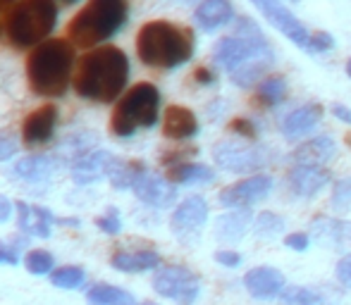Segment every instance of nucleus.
<instances>
[{
    "instance_id": "21",
    "label": "nucleus",
    "mask_w": 351,
    "mask_h": 305,
    "mask_svg": "<svg viewBox=\"0 0 351 305\" xmlns=\"http://www.w3.org/2000/svg\"><path fill=\"white\" fill-rule=\"evenodd\" d=\"M337 155V144L332 136L318 134L313 139L304 141L294 152H291V162L294 165H311V167H325L330 160Z\"/></svg>"
},
{
    "instance_id": "18",
    "label": "nucleus",
    "mask_w": 351,
    "mask_h": 305,
    "mask_svg": "<svg viewBox=\"0 0 351 305\" xmlns=\"http://www.w3.org/2000/svg\"><path fill=\"white\" fill-rule=\"evenodd\" d=\"M132 191H134V196L141 203L151 205V208H167V205H172L177 198L175 186L167 179H162V176L153 174V172H148V170L136 179Z\"/></svg>"
},
{
    "instance_id": "10",
    "label": "nucleus",
    "mask_w": 351,
    "mask_h": 305,
    "mask_svg": "<svg viewBox=\"0 0 351 305\" xmlns=\"http://www.w3.org/2000/svg\"><path fill=\"white\" fill-rule=\"evenodd\" d=\"M273 176L261 172V174H251L246 179L237 181V184L227 186L220 191V203L230 210H241V208H251V205L265 200L273 194Z\"/></svg>"
},
{
    "instance_id": "5",
    "label": "nucleus",
    "mask_w": 351,
    "mask_h": 305,
    "mask_svg": "<svg viewBox=\"0 0 351 305\" xmlns=\"http://www.w3.org/2000/svg\"><path fill=\"white\" fill-rule=\"evenodd\" d=\"M127 14L130 0H88L67 24V41L84 51L101 48L125 27Z\"/></svg>"
},
{
    "instance_id": "34",
    "label": "nucleus",
    "mask_w": 351,
    "mask_h": 305,
    "mask_svg": "<svg viewBox=\"0 0 351 305\" xmlns=\"http://www.w3.org/2000/svg\"><path fill=\"white\" fill-rule=\"evenodd\" d=\"M330 208L337 215H347L351 213V176L335 181L332 194H330Z\"/></svg>"
},
{
    "instance_id": "17",
    "label": "nucleus",
    "mask_w": 351,
    "mask_h": 305,
    "mask_svg": "<svg viewBox=\"0 0 351 305\" xmlns=\"http://www.w3.org/2000/svg\"><path fill=\"white\" fill-rule=\"evenodd\" d=\"M330 184V172L325 167L294 165L287 172V186L296 198H313Z\"/></svg>"
},
{
    "instance_id": "43",
    "label": "nucleus",
    "mask_w": 351,
    "mask_h": 305,
    "mask_svg": "<svg viewBox=\"0 0 351 305\" xmlns=\"http://www.w3.org/2000/svg\"><path fill=\"white\" fill-rule=\"evenodd\" d=\"M14 152H17V144H14L12 136L0 134V162L10 160V157H12Z\"/></svg>"
},
{
    "instance_id": "6",
    "label": "nucleus",
    "mask_w": 351,
    "mask_h": 305,
    "mask_svg": "<svg viewBox=\"0 0 351 305\" xmlns=\"http://www.w3.org/2000/svg\"><path fill=\"white\" fill-rule=\"evenodd\" d=\"M58 8L53 0H19L5 17V36L10 46L27 51L36 48L53 34Z\"/></svg>"
},
{
    "instance_id": "20",
    "label": "nucleus",
    "mask_w": 351,
    "mask_h": 305,
    "mask_svg": "<svg viewBox=\"0 0 351 305\" xmlns=\"http://www.w3.org/2000/svg\"><path fill=\"white\" fill-rule=\"evenodd\" d=\"M254 227V210L249 208H241V210H230V213L220 215L215 220V239L220 243H227V246H237L241 239Z\"/></svg>"
},
{
    "instance_id": "48",
    "label": "nucleus",
    "mask_w": 351,
    "mask_h": 305,
    "mask_svg": "<svg viewBox=\"0 0 351 305\" xmlns=\"http://www.w3.org/2000/svg\"><path fill=\"white\" fill-rule=\"evenodd\" d=\"M182 3H196V0H182Z\"/></svg>"
},
{
    "instance_id": "36",
    "label": "nucleus",
    "mask_w": 351,
    "mask_h": 305,
    "mask_svg": "<svg viewBox=\"0 0 351 305\" xmlns=\"http://www.w3.org/2000/svg\"><path fill=\"white\" fill-rule=\"evenodd\" d=\"M96 227L103 231V234H120L122 229V220H120V213H117V208H108L106 215H101V217L96 220Z\"/></svg>"
},
{
    "instance_id": "45",
    "label": "nucleus",
    "mask_w": 351,
    "mask_h": 305,
    "mask_svg": "<svg viewBox=\"0 0 351 305\" xmlns=\"http://www.w3.org/2000/svg\"><path fill=\"white\" fill-rule=\"evenodd\" d=\"M10 217H12V203L5 196H0V224L8 222Z\"/></svg>"
},
{
    "instance_id": "40",
    "label": "nucleus",
    "mask_w": 351,
    "mask_h": 305,
    "mask_svg": "<svg viewBox=\"0 0 351 305\" xmlns=\"http://www.w3.org/2000/svg\"><path fill=\"white\" fill-rule=\"evenodd\" d=\"M335 277L344 289H351V250L339 258L337 267H335Z\"/></svg>"
},
{
    "instance_id": "13",
    "label": "nucleus",
    "mask_w": 351,
    "mask_h": 305,
    "mask_svg": "<svg viewBox=\"0 0 351 305\" xmlns=\"http://www.w3.org/2000/svg\"><path fill=\"white\" fill-rule=\"evenodd\" d=\"M311 241L325 250H349L351 248V222L339 217H315L311 222Z\"/></svg>"
},
{
    "instance_id": "38",
    "label": "nucleus",
    "mask_w": 351,
    "mask_h": 305,
    "mask_svg": "<svg viewBox=\"0 0 351 305\" xmlns=\"http://www.w3.org/2000/svg\"><path fill=\"white\" fill-rule=\"evenodd\" d=\"M230 131L244 136L246 141H254L256 136H258V127H256L251 120H246V117H234V120L230 122Z\"/></svg>"
},
{
    "instance_id": "1",
    "label": "nucleus",
    "mask_w": 351,
    "mask_h": 305,
    "mask_svg": "<svg viewBox=\"0 0 351 305\" xmlns=\"http://www.w3.org/2000/svg\"><path fill=\"white\" fill-rule=\"evenodd\" d=\"M213 60L217 67L230 72L234 86L251 88L261 77L273 70L275 51L254 19L239 17L234 24V34L215 43Z\"/></svg>"
},
{
    "instance_id": "30",
    "label": "nucleus",
    "mask_w": 351,
    "mask_h": 305,
    "mask_svg": "<svg viewBox=\"0 0 351 305\" xmlns=\"http://www.w3.org/2000/svg\"><path fill=\"white\" fill-rule=\"evenodd\" d=\"M280 301L285 305H332L323 289L304 287V284H291L282 291Z\"/></svg>"
},
{
    "instance_id": "16",
    "label": "nucleus",
    "mask_w": 351,
    "mask_h": 305,
    "mask_svg": "<svg viewBox=\"0 0 351 305\" xmlns=\"http://www.w3.org/2000/svg\"><path fill=\"white\" fill-rule=\"evenodd\" d=\"M320 120H323V107L318 103H304L282 117L280 131L285 141H299L308 136L320 124Z\"/></svg>"
},
{
    "instance_id": "42",
    "label": "nucleus",
    "mask_w": 351,
    "mask_h": 305,
    "mask_svg": "<svg viewBox=\"0 0 351 305\" xmlns=\"http://www.w3.org/2000/svg\"><path fill=\"white\" fill-rule=\"evenodd\" d=\"M19 263V250L10 243L0 241V265H17Z\"/></svg>"
},
{
    "instance_id": "33",
    "label": "nucleus",
    "mask_w": 351,
    "mask_h": 305,
    "mask_svg": "<svg viewBox=\"0 0 351 305\" xmlns=\"http://www.w3.org/2000/svg\"><path fill=\"white\" fill-rule=\"evenodd\" d=\"M86 279V272L79 265H67V267H58L51 272V282L58 289H79Z\"/></svg>"
},
{
    "instance_id": "19",
    "label": "nucleus",
    "mask_w": 351,
    "mask_h": 305,
    "mask_svg": "<svg viewBox=\"0 0 351 305\" xmlns=\"http://www.w3.org/2000/svg\"><path fill=\"white\" fill-rule=\"evenodd\" d=\"M112 155L106 150H84L77 152L72 157V179L77 181L79 186H88L96 184L101 176H106L108 165H110Z\"/></svg>"
},
{
    "instance_id": "4",
    "label": "nucleus",
    "mask_w": 351,
    "mask_h": 305,
    "mask_svg": "<svg viewBox=\"0 0 351 305\" xmlns=\"http://www.w3.org/2000/svg\"><path fill=\"white\" fill-rule=\"evenodd\" d=\"M74 46L67 38H48L27 57V81L36 96L60 98L72 83Z\"/></svg>"
},
{
    "instance_id": "47",
    "label": "nucleus",
    "mask_w": 351,
    "mask_h": 305,
    "mask_svg": "<svg viewBox=\"0 0 351 305\" xmlns=\"http://www.w3.org/2000/svg\"><path fill=\"white\" fill-rule=\"evenodd\" d=\"M347 75H349V79H351V60L347 62Z\"/></svg>"
},
{
    "instance_id": "15",
    "label": "nucleus",
    "mask_w": 351,
    "mask_h": 305,
    "mask_svg": "<svg viewBox=\"0 0 351 305\" xmlns=\"http://www.w3.org/2000/svg\"><path fill=\"white\" fill-rule=\"evenodd\" d=\"M206 222H208V203H206V198L204 196H189L172 210L170 229L177 236H189L196 234Z\"/></svg>"
},
{
    "instance_id": "31",
    "label": "nucleus",
    "mask_w": 351,
    "mask_h": 305,
    "mask_svg": "<svg viewBox=\"0 0 351 305\" xmlns=\"http://www.w3.org/2000/svg\"><path fill=\"white\" fill-rule=\"evenodd\" d=\"M285 229H287L285 217L278 215V213H270V210H263V213L256 215L254 227H251L254 236H258V239H263V241L278 239V236L285 234Z\"/></svg>"
},
{
    "instance_id": "29",
    "label": "nucleus",
    "mask_w": 351,
    "mask_h": 305,
    "mask_svg": "<svg viewBox=\"0 0 351 305\" xmlns=\"http://www.w3.org/2000/svg\"><path fill=\"white\" fill-rule=\"evenodd\" d=\"M88 305H136V298L130 291L112 284H96L86 291Z\"/></svg>"
},
{
    "instance_id": "14",
    "label": "nucleus",
    "mask_w": 351,
    "mask_h": 305,
    "mask_svg": "<svg viewBox=\"0 0 351 305\" xmlns=\"http://www.w3.org/2000/svg\"><path fill=\"white\" fill-rule=\"evenodd\" d=\"M58 124V107L53 103L36 107L34 112H29L27 120L22 122V139L24 146L36 148V146H46L53 139V131Z\"/></svg>"
},
{
    "instance_id": "39",
    "label": "nucleus",
    "mask_w": 351,
    "mask_h": 305,
    "mask_svg": "<svg viewBox=\"0 0 351 305\" xmlns=\"http://www.w3.org/2000/svg\"><path fill=\"white\" fill-rule=\"evenodd\" d=\"M213 258H215V263L220 265V267H227V269H237L241 265V255L237 253L234 248H220Z\"/></svg>"
},
{
    "instance_id": "49",
    "label": "nucleus",
    "mask_w": 351,
    "mask_h": 305,
    "mask_svg": "<svg viewBox=\"0 0 351 305\" xmlns=\"http://www.w3.org/2000/svg\"><path fill=\"white\" fill-rule=\"evenodd\" d=\"M62 3H77V0H62Z\"/></svg>"
},
{
    "instance_id": "44",
    "label": "nucleus",
    "mask_w": 351,
    "mask_h": 305,
    "mask_svg": "<svg viewBox=\"0 0 351 305\" xmlns=\"http://www.w3.org/2000/svg\"><path fill=\"white\" fill-rule=\"evenodd\" d=\"M330 112H332V115L337 117L339 122H344V124H351V107L342 105V103H335V105L330 107Z\"/></svg>"
},
{
    "instance_id": "46",
    "label": "nucleus",
    "mask_w": 351,
    "mask_h": 305,
    "mask_svg": "<svg viewBox=\"0 0 351 305\" xmlns=\"http://www.w3.org/2000/svg\"><path fill=\"white\" fill-rule=\"evenodd\" d=\"M194 77H196V81H199V83H213V81H215V75H213L210 70H206V67H199V70L194 72Z\"/></svg>"
},
{
    "instance_id": "3",
    "label": "nucleus",
    "mask_w": 351,
    "mask_h": 305,
    "mask_svg": "<svg viewBox=\"0 0 351 305\" xmlns=\"http://www.w3.org/2000/svg\"><path fill=\"white\" fill-rule=\"evenodd\" d=\"M136 55L153 70H175L186 65L194 55V34L180 24L153 19L136 34Z\"/></svg>"
},
{
    "instance_id": "9",
    "label": "nucleus",
    "mask_w": 351,
    "mask_h": 305,
    "mask_svg": "<svg viewBox=\"0 0 351 305\" xmlns=\"http://www.w3.org/2000/svg\"><path fill=\"white\" fill-rule=\"evenodd\" d=\"M153 291L177 305H194L201 296V279L184 265H165L153 274Z\"/></svg>"
},
{
    "instance_id": "28",
    "label": "nucleus",
    "mask_w": 351,
    "mask_h": 305,
    "mask_svg": "<svg viewBox=\"0 0 351 305\" xmlns=\"http://www.w3.org/2000/svg\"><path fill=\"white\" fill-rule=\"evenodd\" d=\"M170 181L172 184L182 186H201L210 184L215 179V172L208 165H201V162H180V165L170 167Z\"/></svg>"
},
{
    "instance_id": "11",
    "label": "nucleus",
    "mask_w": 351,
    "mask_h": 305,
    "mask_svg": "<svg viewBox=\"0 0 351 305\" xmlns=\"http://www.w3.org/2000/svg\"><path fill=\"white\" fill-rule=\"evenodd\" d=\"M249 3L254 5V8L258 10V12L263 14V17L268 19L275 29H278L287 41H291L294 46H299V48H304V51H306L311 34H308V29L301 24V19L291 12V10H287L280 0H249Z\"/></svg>"
},
{
    "instance_id": "2",
    "label": "nucleus",
    "mask_w": 351,
    "mask_h": 305,
    "mask_svg": "<svg viewBox=\"0 0 351 305\" xmlns=\"http://www.w3.org/2000/svg\"><path fill=\"white\" fill-rule=\"evenodd\" d=\"M130 79V60L117 46H101L82 57L74 75V91L91 103H112L122 96Z\"/></svg>"
},
{
    "instance_id": "12",
    "label": "nucleus",
    "mask_w": 351,
    "mask_h": 305,
    "mask_svg": "<svg viewBox=\"0 0 351 305\" xmlns=\"http://www.w3.org/2000/svg\"><path fill=\"white\" fill-rule=\"evenodd\" d=\"M244 289L256 301H273V298H280L287 289V277L273 265H258L244 274Z\"/></svg>"
},
{
    "instance_id": "27",
    "label": "nucleus",
    "mask_w": 351,
    "mask_h": 305,
    "mask_svg": "<svg viewBox=\"0 0 351 305\" xmlns=\"http://www.w3.org/2000/svg\"><path fill=\"white\" fill-rule=\"evenodd\" d=\"M143 172H146L143 162H136V160L127 162V160H120V157L112 155L106 176L110 179V184L115 186L117 191H125V189H134L136 179H139Z\"/></svg>"
},
{
    "instance_id": "35",
    "label": "nucleus",
    "mask_w": 351,
    "mask_h": 305,
    "mask_svg": "<svg viewBox=\"0 0 351 305\" xmlns=\"http://www.w3.org/2000/svg\"><path fill=\"white\" fill-rule=\"evenodd\" d=\"M53 265H56V260H53V255L48 253V250H29L27 258H24V267H27V272L36 274V277L53 272Z\"/></svg>"
},
{
    "instance_id": "23",
    "label": "nucleus",
    "mask_w": 351,
    "mask_h": 305,
    "mask_svg": "<svg viewBox=\"0 0 351 305\" xmlns=\"http://www.w3.org/2000/svg\"><path fill=\"white\" fill-rule=\"evenodd\" d=\"M58 220L53 217L51 210L41 208V205H29V203H17V224L24 234L38 236V239H48L53 234V224Z\"/></svg>"
},
{
    "instance_id": "26",
    "label": "nucleus",
    "mask_w": 351,
    "mask_h": 305,
    "mask_svg": "<svg viewBox=\"0 0 351 305\" xmlns=\"http://www.w3.org/2000/svg\"><path fill=\"white\" fill-rule=\"evenodd\" d=\"M112 267L117 272H127V274H139L148 272V269H158L160 267V255L151 248L143 250H120V253L112 255Z\"/></svg>"
},
{
    "instance_id": "37",
    "label": "nucleus",
    "mask_w": 351,
    "mask_h": 305,
    "mask_svg": "<svg viewBox=\"0 0 351 305\" xmlns=\"http://www.w3.org/2000/svg\"><path fill=\"white\" fill-rule=\"evenodd\" d=\"M332 48H335L332 34H328V31H311L306 53H325V51H332Z\"/></svg>"
},
{
    "instance_id": "41",
    "label": "nucleus",
    "mask_w": 351,
    "mask_h": 305,
    "mask_svg": "<svg viewBox=\"0 0 351 305\" xmlns=\"http://www.w3.org/2000/svg\"><path fill=\"white\" fill-rule=\"evenodd\" d=\"M285 246L289 250H296V253H304L311 246V236L306 234V231H294V234L285 236Z\"/></svg>"
},
{
    "instance_id": "32",
    "label": "nucleus",
    "mask_w": 351,
    "mask_h": 305,
    "mask_svg": "<svg viewBox=\"0 0 351 305\" xmlns=\"http://www.w3.org/2000/svg\"><path fill=\"white\" fill-rule=\"evenodd\" d=\"M258 98L263 105L275 107L287 98V79L280 75H270L258 83Z\"/></svg>"
},
{
    "instance_id": "7",
    "label": "nucleus",
    "mask_w": 351,
    "mask_h": 305,
    "mask_svg": "<svg viewBox=\"0 0 351 305\" xmlns=\"http://www.w3.org/2000/svg\"><path fill=\"white\" fill-rule=\"evenodd\" d=\"M160 110V91L153 83H134L125 96L117 101L110 117V131L120 139L134 136L136 129H151L158 122Z\"/></svg>"
},
{
    "instance_id": "24",
    "label": "nucleus",
    "mask_w": 351,
    "mask_h": 305,
    "mask_svg": "<svg viewBox=\"0 0 351 305\" xmlns=\"http://www.w3.org/2000/svg\"><path fill=\"white\" fill-rule=\"evenodd\" d=\"M162 134H165L167 139L186 141L199 134V120H196V115L189 107L170 105L165 110V120H162Z\"/></svg>"
},
{
    "instance_id": "22",
    "label": "nucleus",
    "mask_w": 351,
    "mask_h": 305,
    "mask_svg": "<svg viewBox=\"0 0 351 305\" xmlns=\"http://www.w3.org/2000/svg\"><path fill=\"white\" fill-rule=\"evenodd\" d=\"M234 19V5L232 0H201L194 12V22L201 31L213 34L217 29L227 27Z\"/></svg>"
},
{
    "instance_id": "51",
    "label": "nucleus",
    "mask_w": 351,
    "mask_h": 305,
    "mask_svg": "<svg viewBox=\"0 0 351 305\" xmlns=\"http://www.w3.org/2000/svg\"><path fill=\"white\" fill-rule=\"evenodd\" d=\"M291 3H301V0H291Z\"/></svg>"
},
{
    "instance_id": "52",
    "label": "nucleus",
    "mask_w": 351,
    "mask_h": 305,
    "mask_svg": "<svg viewBox=\"0 0 351 305\" xmlns=\"http://www.w3.org/2000/svg\"><path fill=\"white\" fill-rule=\"evenodd\" d=\"M349 146H351V141H349Z\"/></svg>"
},
{
    "instance_id": "25",
    "label": "nucleus",
    "mask_w": 351,
    "mask_h": 305,
    "mask_svg": "<svg viewBox=\"0 0 351 305\" xmlns=\"http://www.w3.org/2000/svg\"><path fill=\"white\" fill-rule=\"evenodd\" d=\"M62 160L53 155H29L14 165V176L29 181V184H38V181H48L58 170H60Z\"/></svg>"
},
{
    "instance_id": "50",
    "label": "nucleus",
    "mask_w": 351,
    "mask_h": 305,
    "mask_svg": "<svg viewBox=\"0 0 351 305\" xmlns=\"http://www.w3.org/2000/svg\"><path fill=\"white\" fill-rule=\"evenodd\" d=\"M143 305H158V303H143Z\"/></svg>"
},
{
    "instance_id": "8",
    "label": "nucleus",
    "mask_w": 351,
    "mask_h": 305,
    "mask_svg": "<svg viewBox=\"0 0 351 305\" xmlns=\"http://www.w3.org/2000/svg\"><path fill=\"white\" fill-rule=\"evenodd\" d=\"M213 160L220 170L232 174H261L273 162V150L261 144L225 139L213 146Z\"/></svg>"
}]
</instances>
